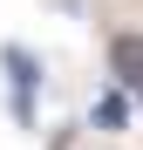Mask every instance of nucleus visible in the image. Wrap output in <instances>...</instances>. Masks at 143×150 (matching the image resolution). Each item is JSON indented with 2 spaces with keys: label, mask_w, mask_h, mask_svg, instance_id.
Wrapping results in <instances>:
<instances>
[{
  "label": "nucleus",
  "mask_w": 143,
  "mask_h": 150,
  "mask_svg": "<svg viewBox=\"0 0 143 150\" xmlns=\"http://www.w3.org/2000/svg\"><path fill=\"white\" fill-rule=\"evenodd\" d=\"M0 68H7V103H14V123H34V82L41 68L27 48H0Z\"/></svg>",
  "instance_id": "1"
},
{
  "label": "nucleus",
  "mask_w": 143,
  "mask_h": 150,
  "mask_svg": "<svg viewBox=\"0 0 143 150\" xmlns=\"http://www.w3.org/2000/svg\"><path fill=\"white\" fill-rule=\"evenodd\" d=\"M109 75H116V89H130L143 103V34H116L109 41Z\"/></svg>",
  "instance_id": "2"
},
{
  "label": "nucleus",
  "mask_w": 143,
  "mask_h": 150,
  "mask_svg": "<svg viewBox=\"0 0 143 150\" xmlns=\"http://www.w3.org/2000/svg\"><path fill=\"white\" fill-rule=\"evenodd\" d=\"M123 123H130V103H123V89H109L95 103V130H123Z\"/></svg>",
  "instance_id": "3"
}]
</instances>
